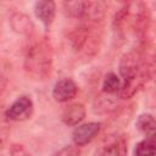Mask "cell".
I'll return each mask as SVG.
<instances>
[{
	"instance_id": "4fadbf2b",
	"label": "cell",
	"mask_w": 156,
	"mask_h": 156,
	"mask_svg": "<svg viewBox=\"0 0 156 156\" xmlns=\"http://www.w3.org/2000/svg\"><path fill=\"white\" fill-rule=\"evenodd\" d=\"M121 78L113 73V72H108L102 82V91L106 94H117L121 88Z\"/></svg>"
},
{
	"instance_id": "2e32d148",
	"label": "cell",
	"mask_w": 156,
	"mask_h": 156,
	"mask_svg": "<svg viewBox=\"0 0 156 156\" xmlns=\"http://www.w3.org/2000/svg\"><path fill=\"white\" fill-rule=\"evenodd\" d=\"M6 85H7V78H6V76L2 74V73H0V95L5 91Z\"/></svg>"
},
{
	"instance_id": "52a82bcc",
	"label": "cell",
	"mask_w": 156,
	"mask_h": 156,
	"mask_svg": "<svg viewBox=\"0 0 156 156\" xmlns=\"http://www.w3.org/2000/svg\"><path fill=\"white\" fill-rule=\"evenodd\" d=\"M85 115H87L85 106L82 102H73L63 108L61 119L66 126L74 127L78 126L85 118Z\"/></svg>"
},
{
	"instance_id": "6da1fadb",
	"label": "cell",
	"mask_w": 156,
	"mask_h": 156,
	"mask_svg": "<svg viewBox=\"0 0 156 156\" xmlns=\"http://www.w3.org/2000/svg\"><path fill=\"white\" fill-rule=\"evenodd\" d=\"M54 52L46 39H39L29 44L24 54L23 67L28 77L34 80H45L52 72Z\"/></svg>"
},
{
	"instance_id": "30bf717a",
	"label": "cell",
	"mask_w": 156,
	"mask_h": 156,
	"mask_svg": "<svg viewBox=\"0 0 156 156\" xmlns=\"http://www.w3.org/2000/svg\"><path fill=\"white\" fill-rule=\"evenodd\" d=\"M63 10L67 16L83 21L87 10V1H65Z\"/></svg>"
},
{
	"instance_id": "9a60e30c",
	"label": "cell",
	"mask_w": 156,
	"mask_h": 156,
	"mask_svg": "<svg viewBox=\"0 0 156 156\" xmlns=\"http://www.w3.org/2000/svg\"><path fill=\"white\" fill-rule=\"evenodd\" d=\"M11 155L12 156H30V154L27 151V149L23 145H12Z\"/></svg>"
},
{
	"instance_id": "3957f363",
	"label": "cell",
	"mask_w": 156,
	"mask_h": 156,
	"mask_svg": "<svg viewBox=\"0 0 156 156\" xmlns=\"http://www.w3.org/2000/svg\"><path fill=\"white\" fill-rule=\"evenodd\" d=\"M71 48L74 51H87V46L90 48L95 43L94 33L89 23H82L68 34Z\"/></svg>"
},
{
	"instance_id": "8fae6325",
	"label": "cell",
	"mask_w": 156,
	"mask_h": 156,
	"mask_svg": "<svg viewBox=\"0 0 156 156\" xmlns=\"http://www.w3.org/2000/svg\"><path fill=\"white\" fill-rule=\"evenodd\" d=\"M101 156H127V143L123 138H118L107 144L101 152Z\"/></svg>"
},
{
	"instance_id": "8992f818",
	"label": "cell",
	"mask_w": 156,
	"mask_h": 156,
	"mask_svg": "<svg viewBox=\"0 0 156 156\" xmlns=\"http://www.w3.org/2000/svg\"><path fill=\"white\" fill-rule=\"evenodd\" d=\"M34 13L43 23L45 29H49L56 16V4L51 0H39L34 4Z\"/></svg>"
},
{
	"instance_id": "7c38bea8",
	"label": "cell",
	"mask_w": 156,
	"mask_h": 156,
	"mask_svg": "<svg viewBox=\"0 0 156 156\" xmlns=\"http://www.w3.org/2000/svg\"><path fill=\"white\" fill-rule=\"evenodd\" d=\"M156 155V144L154 138H145L139 141L134 149V156H155Z\"/></svg>"
},
{
	"instance_id": "7a4b0ae2",
	"label": "cell",
	"mask_w": 156,
	"mask_h": 156,
	"mask_svg": "<svg viewBox=\"0 0 156 156\" xmlns=\"http://www.w3.org/2000/svg\"><path fill=\"white\" fill-rule=\"evenodd\" d=\"M33 112H34L33 100L28 95H21L9 106V108L5 112V116L10 121L23 122L29 119Z\"/></svg>"
},
{
	"instance_id": "9c48e42d",
	"label": "cell",
	"mask_w": 156,
	"mask_h": 156,
	"mask_svg": "<svg viewBox=\"0 0 156 156\" xmlns=\"http://www.w3.org/2000/svg\"><path fill=\"white\" fill-rule=\"evenodd\" d=\"M136 129L145 136V138H154L156 122L151 113H143L136 118L135 122Z\"/></svg>"
},
{
	"instance_id": "ba28073f",
	"label": "cell",
	"mask_w": 156,
	"mask_h": 156,
	"mask_svg": "<svg viewBox=\"0 0 156 156\" xmlns=\"http://www.w3.org/2000/svg\"><path fill=\"white\" fill-rule=\"evenodd\" d=\"M10 26L13 32L21 35H30L34 30V24L29 16L22 12H13L10 16Z\"/></svg>"
},
{
	"instance_id": "5b68a950",
	"label": "cell",
	"mask_w": 156,
	"mask_h": 156,
	"mask_svg": "<svg viewBox=\"0 0 156 156\" xmlns=\"http://www.w3.org/2000/svg\"><path fill=\"white\" fill-rule=\"evenodd\" d=\"M78 87L71 78H62L55 83L52 89V98L57 102H68L76 98Z\"/></svg>"
},
{
	"instance_id": "277c9868",
	"label": "cell",
	"mask_w": 156,
	"mask_h": 156,
	"mask_svg": "<svg viewBox=\"0 0 156 156\" xmlns=\"http://www.w3.org/2000/svg\"><path fill=\"white\" fill-rule=\"evenodd\" d=\"M101 123L99 122H88L79 124L72 132V140L76 146H85L88 145L100 132Z\"/></svg>"
},
{
	"instance_id": "5bb4252c",
	"label": "cell",
	"mask_w": 156,
	"mask_h": 156,
	"mask_svg": "<svg viewBox=\"0 0 156 156\" xmlns=\"http://www.w3.org/2000/svg\"><path fill=\"white\" fill-rule=\"evenodd\" d=\"M52 156H79V149L76 145H66Z\"/></svg>"
}]
</instances>
